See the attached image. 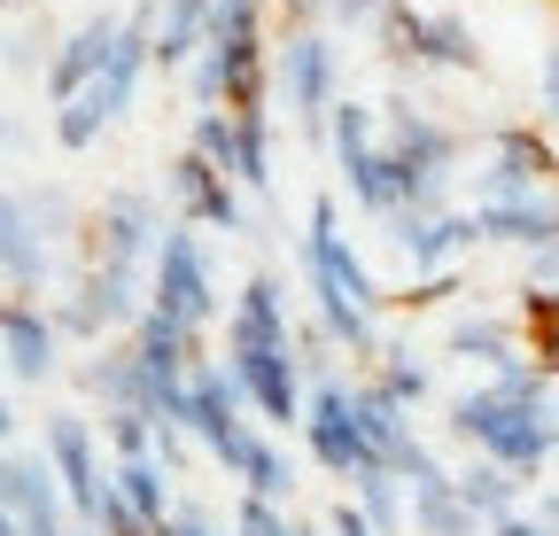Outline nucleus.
Listing matches in <instances>:
<instances>
[{"label": "nucleus", "instance_id": "ddd939ff", "mask_svg": "<svg viewBox=\"0 0 559 536\" xmlns=\"http://www.w3.org/2000/svg\"><path fill=\"white\" fill-rule=\"evenodd\" d=\"M117 39H124V16H86L79 32L55 47V62H47V94H55V109H62V102H79V94L109 71Z\"/></svg>", "mask_w": 559, "mask_h": 536}, {"label": "nucleus", "instance_id": "1a4fd4ad", "mask_svg": "<svg viewBox=\"0 0 559 536\" xmlns=\"http://www.w3.org/2000/svg\"><path fill=\"white\" fill-rule=\"evenodd\" d=\"M280 86H288L296 124L311 132V141H326L342 102H334V47L319 32H288V47H280Z\"/></svg>", "mask_w": 559, "mask_h": 536}, {"label": "nucleus", "instance_id": "c85d7f7f", "mask_svg": "<svg viewBox=\"0 0 559 536\" xmlns=\"http://www.w3.org/2000/svg\"><path fill=\"white\" fill-rule=\"evenodd\" d=\"M234 536H311L304 521H288L280 505H264V498H241V521H234Z\"/></svg>", "mask_w": 559, "mask_h": 536}, {"label": "nucleus", "instance_id": "4be33fe9", "mask_svg": "<svg viewBox=\"0 0 559 536\" xmlns=\"http://www.w3.org/2000/svg\"><path fill=\"white\" fill-rule=\"evenodd\" d=\"M412 521H419V536H474V505L459 498V475L412 483Z\"/></svg>", "mask_w": 559, "mask_h": 536}, {"label": "nucleus", "instance_id": "6e6552de", "mask_svg": "<svg viewBox=\"0 0 559 536\" xmlns=\"http://www.w3.org/2000/svg\"><path fill=\"white\" fill-rule=\"evenodd\" d=\"M164 218H156V203L148 194H132V187H117L109 203H102V218L86 226V264H132V273H156V249H164Z\"/></svg>", "mask_w": 559, "mask_h": 536}, {"label": "nucleus", "instance_id": "5701e85b", "mask_svg": "<svg viewBox=\"0 0 559 536\" xmlns=\"http://www.w3.org/2000/svg\"><path fill=\"white\" fill-rule=\"evenodd\" d=\"M373 39H381V62H389V71H419V55H428V9L389 0V9L373 16Z\"/></svg>", "mask_w": 559, "mask_h": 536}, {"label": "nucleus", "instance_id": "c756f323", "mask_svg": "<svg viewBox=\"0 0 559 536\" xmlns=\"http://www.w3.org/2000/svg\"><path fill=\"white\" fill-rule=\"evenodd\" d=\"M358 505L373 528H396V475L389 466H373V475H358Z\"/></svg>", "mask_w": 559, "mask_h": 536}, {"label": "nucleus", "instance_id": "f8f14e48", "mask_svg": "<svg viewBox=\"0 0 559 536\" xmlns=\"http://www.w3.org/2000/svg\"><path fill=\"white\" fill-rule=\"evenodd\" d=\"M47 458H55V475H62V498L94 521L102 498H109V475H102V458H94V428L79 413H55L47 420Z\"/></svg>", "mask_w": 559, "mask_h": 536}, {"label": "nucleus", "instance_id": "6ab92c4d", "mask_svg": "<svg viewBox=\"0 0 559 536\" xmlns=\"http://www.w3.org/2000/svg\"><path fill=\"white\" fill-rule=\"evenodd\" d=\"M349 405H358V428H366V443L381 451V458H396L404 443H412V405H396V396L381 389V381H349Z\"/></svg>", "mask_w": 559, "mask_h": 536}, {"label": "nucleus", "instance_id": "a211bd4d", "mask_svg": "<svg viewBox=\"0 0 559 536\" xmlns=\"http://www.w3.org/2000/svg\"><path fill=\"white\" fill-rule=\"evenodd\" d=\"M481 241H513L528 257H544L559 241V203H544V194H528V203H481Z\"/></svg>", "mask_w": 559, "mask_h": 536}, {"label": "nucleus", "instance_id": "e433bc0d", "mask_svg": "<svg viewBox=\"0 0 559 536\" xmlns=\"http://www.w3.org/2000/svg\"><path fill=\"white\" fill-rule=\"evenodd\" d=\"M156 536H218V528H210V521H202L194 505H179V513H171V521H164Z\"/></svg>", "mask_w": 559, "mask_h": 536}, {"label": "nucleus", "instance_id": "f03ea898", "mask_svg": "<svg viewBox=\"0 0 559 536\" xmlns=\"http://www.w3.org/2000/svg\"><path fill=\"white\" fill-rule=\"evenodd\" d=\"M381 141H389V164H396V211L412 218H443L451 211V164H459V132L443 117H428L412 94H389L381 102Z\"/></svg>", "mask_w": 559, "mask_h": 536}, {"label": "nucleus", "instance_id": "4468645a", "mask_svg": "<svg viewBox=\"0 0 559 536\" xmlns=\"http://www.w3.org/2000/svg\"><path fill=\"white\" fill-rule=\"evenodd\" d=\"M389 234H396V249L412 257V273L436 281L451 257H466V249L481 241V218H474V211H443V218H412V211H396Z\"/></svg>", "mask_w": 559, "mask_h": 536}, {"label": "nucleus", "instance_id": "f257e3e1", "mask_svg": "<svg viewBox=\"0 0 559 536\" xmlns=\"http://www.w3.org/2000/svg\"><path fill=\"white\" fill-rule=\"evenodd\" d=\"M304 281H311V296H319V326L334 334L342 350L373 358V350H381V326H373L381 288H373V273H366V257L349 249L334 194H319L311 218H304Z\"/></svg>", "mask_w": 559, "mask_h": 536}, {"label": "nucleus", "instance_id": "7c9ffc66", "mask_svg": "<svg viewBox=\"0 0 559 536\" xmlns=\"http://www.w3.org/2000/svg\"><path fill=\"white\" fill-rule=\"evenodd\" d=\"M521 319L536 326V343L559 334V288H521Z\"/></svg>", "mask_w": 559, "mask_h": 536}, {"label": "nucleus", "instance_id": "39448f33", "mask_svg": "<svg viewBox=\"0 0 559 536\" xmlns=\"http://www.w3.org/2000/svg\"><path fill=\"white\" fill-rule=\"evenodd\" d=\"M304 443H311V458L326 466V475H342V483H358V475H373V466H389V458L366 443V428H358V405H349V381H319V389H311Z\"/></svg>", "mask_w": 559, "mask_h": 536}, {"label": "nucleus", "instance_id": "2eb2a0df", "mask_svg": "<svg viewBox=\"0 0 559 536\" xmlns=\"http://www.w3.org/2000/svg\"><path fill=\"white\" fill-rule=\"evenodd\" d=\"M55 458H32V451H9L0 466V490H9V521L24 536H62V490H55Z\"/></svg>", "mask_w": 559, "mask_h": 536}, {"label": "nucleus", "instance_id": "72a5a7b5", "mask_svg": "<svg viewBox=\"0 0 559 536\" xmlns=\"http://www.w3.org/2000/svg\"><path fill=\"white\" fill-rule=\"evenodd\" d=\"M536 109H544V117L559 124V47L544 55V71H536Z\"/></svg>", "mask_w": 559, "mask_h": 536}, {"label": "nucleus", "instance_id": "0eeeda50", "mask_svg": "<svg viewBox=\"0 0 559 536\" xmlns=\"http://www.w3.org/2000/svg\"><path fill=\"white\" fill-rule=\"evenodd\" d=\"M148 303L171 311L187 334H202V319L218 311V288H210V257L194 241V226H171L164 249H156V281H148Z\"/></svg>", "mask_w": 559, "mask_h": 536}, {"label": "nucleus", "instance_id": "9d476101", "mask_svg": "<svg viewBox=\"0 0 559 536\" xmlns=\"http://www.w3.org/2000/svg\"><path fill=\"white\" fill-rule=\"evenodd\" d=\"M280 350H296V334H288V303H280V281L272 273H249L234 319H226V366H249V358H280Z\"/></svg>", "mask_w": 559, "mask_h": 536}, {"label": "nucleus", "instance_id": "58836bf2", "mask_svg": "<svg viewBox=\"0 0 559 536\" xmlns=\"http://www.w3.org/2000/svg\"><path fill=\"white\" fill-rule=\"evenodd\" d=\"M381 9H389V0H334V16H342V24H373Z\"/></svg>", "mask_w": 559, "mask_h": 536}, {"label": "nucleus", "instance_id": "2f4dec72", "mask_svg": "<svg viewBox=\"0 0 559 536\" xmlns=\"http://www.w3.org/2000/svg\"><path fill=\"white\" fill-rule=\"evenodd\" d=\"M32 218H39L47 234H70V226H79V203H70L62 187H39V194H32Z\"/></svg>", "mask_w": 559, "mask_h": 536}, {"label": "nucleus", "instance_id": "cd10ccee", "mask_svg": "<svg viewBox=\"0 0 559 536\" xmlns=\"http://www.w3.org/2000/svg\"><path fill=\"white\" fill-rule=\"evenodd\" d=\"M428 381H436V373L419 366L412 350H381V389L396 396V405H419V396H428Z\"/></svg>", "mask_w": 559, "mask_h": 536}, {"label": "nucleus", "instance_id": "7ed1b4c3", "mask_svg": "<svg viewBox=\"0 0 559 536\" xmlns=\"http://www.w3.org/2000/svg\"><path fill=\"white\" fill-rule=\"evenodd\" d=\"M451 436L474 443L481 458L513 466V475H544V458L559 443V420H551L544 396H513L498 381H481V389H466L459 405H451Z\"/></svg>", "mask_w": 559, "mask_h": 536}, {"label": "nucleus", "instance_id": "aec40b11", "mask_svg": "<svg viewBox=\"0 0 559 536\" xmlns=\"http://www.w3.org/2000/svg\"><path fill=\"white\" fill-rule=\"evenodd\" d=\"M79 389L94 405H109V413H140V358L132 350H94L79 366Z\"/></svg>", "mask_w": 559, "mask_h": 536}, {"label": "nucleus", "instance_id": "9b49d317", "mask_svg": "<svg viewBox=\"0 0 559 536\" xmlns=\"http://www.w3.org/2000/svg\"><path fill=\"white\" fill-rule=\"evenodd\" d=\"M171 203H179V226H218V234H241L249 218H241V179L234 171H218L210 156H179L171 164Z\"/></svg>", "mask_w": 559, "mask_h": 536}, {"label": "nucleus", "instance_id": "c9c22d12", "mask_svg": "<svg viewBox=\"0 0 559 536\" xmlns=\"http://www.w3.org/2000/svg\"><path fill=\"white\" fill-rule=\"evenodd\" d=\"M326 9H334V0H280V16H288L296 32H311V24H319Z\"/></svg>", "mask_w": 559, "mask_h": 536}, {"label": "nucleus", "instance_id": "a878e982", "mask_svg": "<svg viewBox=\"0 0 559 536\" xmlns=\"http://www.w3.org/2000/svg\"><path fill=\"white\" fill-rule=\"evenodd\" d=\"M194 156H210L218 171L241 179V117H234V109H202V117H194Z\"/></svg>", "mask_w": 559, "mask_h": 536}, {"label": "nucleus", "instance_id": "ea45409f", "mask_svg": "<svg viewBox=\"0 0 559 536\" xmlns=\"http://www.w3.org/2000/svg\"><path fill=\"white\" fill-rule=\"evenodd\" d=\"M536 366H544V373H559V334H551V343H536Z\"/></svg>", "mask_w": 559, "mask_h": 536}, {"label": "nucleus", "instance_id": "79ce46f5", "mask_svg": "<svg viewBox=\"0 0 559 536\" xmlns=\"http://www.w3.org/2000/svg\"><path fill=\"white\" fill-rule=\"evenodd\" d=\"M9 9H32V0H9Z\"/></svg>", "mask_w": 559, "mask_h": 536}, {"label": "nucleus", "instance_id": "a19ab883", "mask_svg": "<svg viewBox=\"0 0 559 536\" xmlns=\"http://www.w3.org/2000/svg\"><path fill=\"white\" fill-rule=\"evenodd\" d=\"M544 521H551V528H559V490H551V498H544Z\"/></svg>", "mask_w": 559, "mask_h": 536}, {"label": "nucleus", "instance_id": "b1692460", "mask_svg": "<svg viewBox=\"0 0 559 536\" xmlns=\"http://www.w3.org/2000/svg\"><path fill=\"white\" fill-rule=\"evenodd\" d=\"M513 490H521V483H513V466H498V458H474L466 475H459V498H466L474 521H489V528L513 513Z\"/></svg>", "mask_w": 559, "mask_h": 536}, {"label": "nucleus", "instance_id": "4c0bfd02", "mask_svg": "<svg viewBox=\"0 0 559 536\" xmlns=\"http://www.w3.org/2000/svg\"><path fill=\"white\" fill-rule=\"evenodd\" d=\"M498 536H559V528H551L544 513H536V521H528V513H506V521H498Z\"/></svg>", "mask_w": 559, "mask_h": 536}, {"label": "nucleus", "instance_id": "20e7f679", "mask_svg": "<svg viewBox=\"0 0 559 536\" xmlns=\"http://www.w3.org/2000/svg\"><path fill=\"white\" fill-rule=\"evenodd\" d=\"M326 141H334V164L349 179V203L373 211V218H396V164H389V141H381V109L342 102Z\"/></svg>", "mask_w": 559, "mask_h": 536}, {"label": "nucleus", "instance_id": "412c9836", "mask_svg": "<svg viewBox=\"0 0 559 536\" xmlns=\"http://www.w3.org/2000/svg\"><path fill=\"white\" fill-rule=\"evenodd\" d=\"M117 490H124V505L140 513V528H164L179 505H171V466L164 458H124L117 466Z\"/></svg>", "mask_w": 559, "mask_h": 536}, {"label": "nucleus", "instance_id": "dca6fc26", "mask_svg": "<svg viewBox=\"0 0 559 536\" xmlns=\"http://www.w3.org/2000/svg\"><path fill=\"white\" fill-rule=\"evenodd\" d=\"M0 264H9V288L32 303L39 288H47V273H55V257H47V241H39V218H32V194H9L0 203Z\"/></svg>", "mask_w": 559, "mask_h": 536}, {"label": "nucleus", "instance_id": "37998d69", "mask_svg": "<svg viewBox=\"0 0 559 536\" xmlns=\"http://www.w3.org/2000/svg\"><path fill=\"white\" fill-rule=\"evenodd\" d=\"M9 536H24V528H16V521H9Z\"/></svg>", "mask_w": 559, "mask_h": 536}, {"label": "nucleus", "instance_id": "473e14b6", "mask_svg": "<svg viewBox=\"0 0 559 536\" xmlns=\"http://www.w3.org/2000/svg\"><path fill=\"white\" fill-rule=\"evenodd\" d=\"M32 62H55V55H47V24H39V32H16V39H9V71H32Z\"/></svg>", "mask_w": 559, "mask_h": 536}, {"label": "nucleus", "instance_id": "f3484780", "mask_svg": "<svg viewBox=\"0 0 559 536\" xmlns=\"http://www.w3.org/2000/svg\"><path fill=\"white\" fill-rule=\"evenodd\" d=\"M0 343H9V373H16V381H47V373H55L62 326H55V311L9 296V311H0Z\"/></svg>", "mask_w": 559, "mask_h": 536}, {"label": "nucleus", "instance_id": "393cba45", "mask_svg": "<svg viewBox=\"0 0 559 536\" xmlns=\"http://www.w3.org/2000/svg\"><path fill=\"white\" fill-rule=\"evenodd\" d=\"M419 71H481L474 24L466 16H428V55H419Z\"/></svg>", "mask_w": 559, "mask_h": 536}, {"label": "nucleus", "instance_id": "f704fd0d", "mask_svg": "<svg viewBox=\"0 0 559 536\" xmlns=\"http://www.w3.org/2000/svg\"><path fill=\"white\" fill-rule=\"evenodd\" d=\"M334 536H381V528L366 521V505H349V498H342V505H334Z\"/></svg>", "mask_w": 559, "mask_h": 536}, {"label": "nucleus", "instance_id": "bb28decb", "mask_svg": "<svg viewBox=\"0 0 559 536\" xmlns=\"http://www.w3.org/2000/svg\"><path fill=\"white\" fill-rule=\"evenodd\" d=\"M451 350H459V358H489V366H513V358H521L513 326H498V319H459V326H451Z\"/></svg>", "mask_w": 559, "mask_h": 536}, {"label": "nucleus", "instance_id": "423d86ee", "mask_svg": "<svg viewBox=\"0 0 559 536\" xmlns=\"http://www.w3.org/2000/svg\"><path fill=\"white\" fill-rule=\"evenodd\" d=\"M544 179H559V148L544 141L536 124H498V132H489V164L474 179V211L481 203H528Z\"/></svg>", "mask_w": 559, "mask_h": 536}]
</instances>
